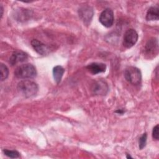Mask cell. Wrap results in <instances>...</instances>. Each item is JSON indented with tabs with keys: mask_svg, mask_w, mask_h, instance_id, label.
Segmentation results:
<instances>
[{
	"mask_svg": "<svg viewBox=\"0 0 159 159\" xmlns=\"http://www.w3.org/2000/svg\"><path fill=\"white\" fill-rule=\"evenodd\" d=\"M17 89L20 94L25 98L35 96L39 91V86L36 83L29 80H23L18 83Z\"/></svg>",
	"mask_w": 159,
	"mask_h": 159,
	"instance_id": "obj_1",
	"label": "cell"
},
{
	"mask_svg": "<svg viewBox=\"0 0 159 159\" xmlns=\"http://www.w3.org/2000/svg\"><path fill=\"white\" fill-rule=\"evenodd\" d=\"M14 75L20 79H31L36 76L37 70L33 65L25 63L16 68L14 71Z\"/></svg>",
	"mask_w": 159,
	"mask_h": 159,
	"instance_id": "obj_2",
	"label": "cell"
},
{
	"mask_svg": "<svg viewBox=\"0 0 159 159\" xmlns=\"http://www.w3.org/2000/svg\"><path fill=\"white\" fill-rule=\"evenodd\" d=\"M124 78L130 84H139L142 80V74L139 68L135 66H129L124 71Z\"/></svg>",
	"mask_w": 159,
	"mask_h": 159,
	"instance_id": "obj_3",
	"label": "cell"
},
{
	"mask_svg": "<svg viewBox=\"0 0 159 159\" xmlns=\"http://www.w3.org/2000/svg\"><path fill=\"white\" fill-rule=\"evenodd\" d=\"M138 37L139 35L135 30L133 29H128L125 32L123 37V45L127 48H131L137 42Z\"/></svg>",
	"mask_w": 159,
	"mask_h": 159,
	"instance_id": "obj_4",
	"label": "cell"
},
{
	"mask_svg": "<svg viewBox=\"0 0 159 159\" xmlns=\"http://www.w3.org/2000/svg\"><path fill=\"white\" fill-rule=\"evenodd\" d=\"M158 52V40L155 38H152L147 42L144 48V53L149 58L155 57Z\"/></svg>",
	"mask_w": 159,
	"mask_h": 159,
	"instance_id": "obj_5",
	"label": "cell"
},
{
	"mask_svg": "<svg viewBox=\"0 0 159 159\" xmlns=\"http://www.w3.org/2000/svg\"><path fill=\"white\" fill-rule=\"evenodd\" d=\"M114 13L111 9L106 8L100 14L99 20L106 27H111L114 23Z\"/></svg>",
	"mask_w": 159,
	"mask_h": 159,
	"instance_id": "obj_6",
	"label": "cell"
},
{
	"mask_svg": "<svg viewBox=\"0 0 159 159\" xmlns=\"http://www.w3.org/2000/svg\"><path fill=\"white\" fill-rule=\"evenodd\" d=\"M79 16L85 24H89L93 16V10L91 6H83L78 10Z\"/></svg>",
	"mask_w": 159,
	"mask_h": 159,
	"instance_id": "obj_7",
	"label": "cell"
},
{
	"mask_svg": "<svg viewBox=\"0 0 159 159\" xmlns=\"http://www.w3.org/2000/svg\"><path fill=\"white\" fill-rule=\"evenodd\" d=\"M28 58L27 54L22 50H15L11 55L9 60V63L14 66L19 63H22L27 60Z\"/></svg>",
	"mask_w": 159,
	"mask_h": 159,
	"instance_id": "obj_8",
	"label": "cell"
},
{
	"mask_svg": "<svg viewBox=\"0 0 159 159\" xmlns=\"http://www.w3.org/2000/svg\"><path fill=\"white\" fill-rule=\"evenodd\" d=\"M91 90L96 95H106L108 92L109 87L104 81L98 80L94 82Z\"/></svg>",
	"mask_w": 159,
	"mask_h": 159,
	"instance_id": "obj_9",
	"label": "cell"
},
{
	"mask_svg": "<svg viewBox=\"0 0 159 159\" xmlns=\"http://www.w3.org/2000/svg\"><path fill=\"white\" fill-rule=\"evenodd\" d=\"M31 45L35 51L40 55H45L49 52V48L48 46L37 39H33L31 40Z\"/></svg>",
	"mask_w": 159,
	"mask_h": 159,
	"instance_id": "obj_10",
	"label": "cell"
},
{
	"mask_svg": "<svg viewBox=\"0 0 159 159\" xmlns=\"http://www.w3.org/2000/svg\"><path fill=\"white\" fill-rule=\"evenodd\" d=\"M86 68L93 75H96L100 73L104 72L106 70V65L102 63L94 62L88 65Z\"/></svg>",
	"mask_w": 159,
	"mask_h": 159,
	"instance_id": "obj_11",
	"label": "cell"
},
{
	"mask_svg": "<svg viewBox=\"0 0 159 159\" xmlns=\"http://www.w3.org/2000/svg\"><path fill=\"white\" fill-rule=\"evenodd\" d=\"M65 72V69L60 65H57L53 68V76L57 84L61 82L62 76Z\"/></svg>",
	"mask_w": 159,
	"mask_h": 159,
	"instance_id": "obj_12",
	"label": "cell"
},
{
	"mask_svg": "<svg viewBox=\"0 0 159 159\" xmlns=\"http://www.w3.org/2000/svg\"><path fill=\"white\" fill-rule=\"evenodd\" d=\"M158 7L155 6L150 7L147 11L146 14V19L147 20H158Z\"/></svg>",
	"mask_w": 159,
	"mask_h": 159,
	"instance_id": "obj_13",
	"label": "cell"
},
{
	"mask_svg": "<svg viewBox=\"0 0 159 159\" xmlns=\"http://www.w3.org/2000/svg\"><path fill=\"white\" fill-rule=\"evenodd\" d=\"M0 75H1V81H2L8 77L9 75V69L6 65L3 63L0 65Z\"/></svg>",
	"mask_w": 159,
	"mask_h": 159,
	"instance_id": "obj_14",
	"label": "cell"
},
{
	"mask_svg": "<svg viewBox=\"0 0 159 159\" xmlns=\"http://www.w3.org/2000/svg\"><path fill=\"white\" fill-rule=\"evenodd\" d=\"M3 153L6 156H7L11 158H19L20 156V153L17 150H11L4 149V150H3Z\"/></svg>",
	"mask_w": 159,
	"mask_h": 159,
	"instance_id": "obj_15",
	"label": "cell"
},
{
	"mask_svg": "<svg viewBox=\"0 0 159 159\" xmlns=\"http://www.w3.org/2000/svg\"><path fill=\"white\" fill-rule=\"evenodd\" d=\"M147 134L146 132L143 133L142 136L139 138V148L140 150L143 149L145 145H146V143H147Z\"/></svg>",
	"mask_w": 159,
	"mask_h": 159,
	"instance_id": "obj_16",
	"label": "cell"
},
{
	"mask_svg": "<svg viewBox=\"0 0 159 159\" xmlns=\"http://www.w3.org/2000/svg\"><path fill=\"white\" fill-rule=\"evenodd\" d=\"M158 125H156L152 130V137L155 140H158Z\"/></svg>",
	"mask_w": 159,
	"mask_h": 159,
	"instance_id": "obj_17",
	"label": "cell"
},
{
	"mask_svg": "<svg viewBox=\"0 0 159 159\" xmlns=\"http://www.w3.org/2000/svg\"><path fill=\"white\" fill-rule=\"evenodd\" d=\"M115 112H116V113H117V114H122L124 112V110H122V109H118V110L116 111Z\"/></svg>",
	"mask_w": 159,
	"mask_h": 159,
	"instance_id": "obj_18",
	"label": "cell"
},
{
	"mask_svg": "<svg viewBox=\"0 0 159 159\" xmlns=\"http://www.w3.org/2000/svg\"><path fill=\"white\" fill-rule=\"evenodd\" d=\"M0 11H1V18H2V15H3V7H2V6L1 5V7H0Z\"/></svg>",
	"mask_w": 159,
	"mask_h": 159,
	"instance_id": "obj_19",
	"label": "cell"
},
{
	"mask_svg": "<svg viewBox=\"0 0 159 159\" xmlns=\"http://www.w3.org/2000/svg\"><path fill=\"white\" fill-rule=\"evenodd\" d=\"M127 158H132V157L130 156V155H129V154H127Z\"/></svg>",
	"mask_w": 159,
	"mask_h": 159,
	"instance_id": "obj_20",
	"label": "cell"
}]
</instances>
